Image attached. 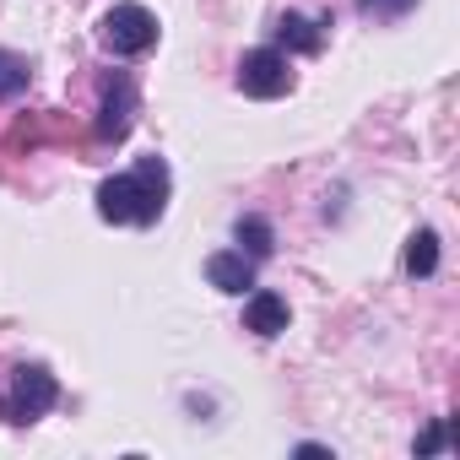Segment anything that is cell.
<instances>
[{"mask_svg":"<svg viewBox=\"0 0 460 460\" xmlns=\"http://www.w3.org/2000/svg\"><path fill=\"white\" fill-rule=\"evenodd\" d=\"M163 211H168V163L157 152L136 157L130 173L98 184V217L114 227H152Z\"/></svg>","mask_w":460,"mask_h":460,"instance_id":"cell-1","label":"cell"},{"mask_svg":"<svg viewBox=\"0 0 460 460\" xmlns=\"http://www.w3.org/2000/svg\"><path fill=\"white\" fill-rule=\"evenodd\" d=\"M98 44H103V55H114V60L146 55V49L157 44V17H152L146 6H136V0H125V6L103 12V22H98Z\"/></svg>","mask_w":460,"mask_h":460,"instance_id":"cell-2","label":"cell"},{"mask_svg":"<svg viewBox=\"0 0 460 460\" xmlns=\"http://www.w3.org/2000/svg\"><path fill=\"white\" fill-rule=\"evenodd\" d=\"M136 76L130 71H109L103 87H98V141H125L130 125H136Z\"/></svg>","mask_w":460,"mask_h":460,"instance_id":"cell-3","label":"cell"},{"mask_svg":"<svg viewBox=\"0 0 460 460\" xmlns=\"http://www.w3.org/2000/svg\"><path fill=\"white\" fill-rule=\"evenodd\" d=\"M55 401H60L55 374H49L44 363H22V368L12 374V401H6V417H12V422H39L44 411H55Z\"/></svg>","mask_w":460,"mask_h":460,"instance_id":"cell-4","label":"cell"},{"mask_svg":"<svg viewBox=\"0 0 460 460\" xmlns=\"http://www.w3.org/2000/svg\"><path fill=\"white\" fill-rule=\"evenodd\" d=\"M239 93L244 98H288L293 93V60L282 49H250L239 60Z\"/></svg>","mask_w":460,"mask_h":460,"instance_id":"cell-5","label":"cell"},{"mask_svg":"<svg viewBox=\"0 0 460 460\" xmlns=\"http://www.w3.org/2000/svg\"><path fill=\"white\" fill-rule=\"evenodd\" d=\"M206 282L227 298H244L255 288V261L244 250H217V255H206Z\"/></svg>","mask_w":460,"mask_h":460,"instance_id":"cell-6","label":"cell"},{"mask_svg":"<svg viewBox=\"0 0 460 460\" xmlns=\"http://www.w3.org/2000/svg\"><path fill=\"white\" fill-rule=\"evenodd\" d=\"M288 298L282 293H271V288H255L250 293V304H244V331H255L261 341H271V336H282L288 331Z\"/></svg>","mask_w":460,"mask_h":460,"instance_id":"cell-7","label":"cell"},{"mask_svg":"<svg viewBox=\"0 0 460 460\" xmlns=\"http://www.w3.org/2000/svg\"><path fill=\"white\" fill-rule=\"evenodd\" d=\"M277 44L293 49V55H320L325 22H309V17H298V12H282V17H277Z\"/></svg>","mask_w":460,"mask_h":460,"instance_id":"cell-8","label":"cell"},{"mask_svg":"<svg viewBox=\"0 0 460 460\" xmlns=\"http://www.w3.org/2000/svg\"><path fill=\"white\" fill-rule=\"evenodd\" d=\"M234 239H239V250H244L250 261H271V255H277V234H271V222H266V217H255V211L234 222Z\"/></svg>","mask_w":460,"mask_h":460,"instance_id":"cell-9","label":"cell"},{"mask_svg":"<svg viewBox=\"0 0 460 460\" xmlns=\"http://www.w3.org/2000/svg\"><path fill=\"white\" fill-rule=\"evenodd\" d=\"M438 271V234L433 227H417L406 239V277H433Z\"/></svg>","mask_w":460,"mask_h":460,"instance_id":"cell-10","label":"cell"},{"mask_svg":"<svg viewBox=\"0 0 460 460\" xmlns=\"http://www.w3.org/2000/svg\"><path fill=\"white\" fill-rule=\"evenodd\" d=\"M28 82H33L28 60H22V55H12V49H0V103L22 98V93H28Z\"/></svg>","mask_w":460,"mask_h":460,"instance_id":"cell-11","label":"cell"},{"mask_svg":"<svg viewBox=\"0 0 460 460\" xmlns=\"http://www.w3.org/2000/svg\"><path fill=\"white\" fill-rule=\"evenodd\" d=\"M417 6V0H358V12L363 17H379V22H395V17H406Z\"/></svg>","mask_w":460,"mask_h":460,"instance_id":"cell-12","label":"cell"},{"mask_svg":"<svg viewBox=\"0 0 460 460\" xmlns=\"http://www.w3.org/2000/svg\"><path fill=\"white\" fill-rule=\"evenodd\" d=\"M449 444V433H444V422H428L422 433H417V455H438Z\"/></svg>","mask_w":460,"mask_h":460,"instance_id":"cell-13","label":"cell"},{"mask_svg":"<svg viewBox=\"0 0 460 460\" xmlns=\"http://www.w3.org/2000/svg\"><path fill=\"white\" fill-rule=\"evenodd\" d=\"M298 455H304V460H331V449H325V444H298Z\"/></svg>","mask_w":460,"mask_h":460,"instance_id":"cell-14","label":"cell"}]
</instances>
